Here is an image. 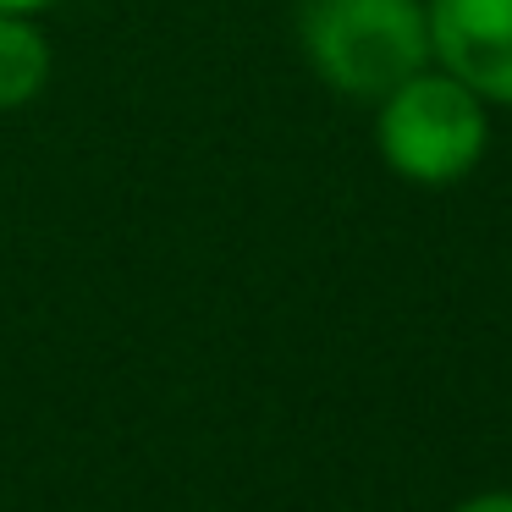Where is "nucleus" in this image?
I'll return each instance as SVG.
<instances>
[{"label": "nucleus", "mask_w": 512, "mask_h": 512, "mask_svg": "<svg viewBox=\"0 0 512 512\" xmlns=\"http://www.w3.org/2000/svg\"><path fill=\"white\" fill-rule=\"evenodd\" d=\"M303 50L336 89L386 100L430 61V17L413 0H309Z\"/></svg>", "instance_id": "f257e3e1"}, {"label": "nucleus", "mask_w": 512, "mask_h": 512, "mask_svg": "<svg viewBox=\"0 0 512 512\" xmlns=\"http://www.w3.org/2000/svg\"><path fill=\"white\" fill-rule=\"evenodd\" d=\"M380 155L413 182H457L485 155V105L474 89L441 78H408L386 94L380 111Z\"/></svg>", "instance_id": "f03ea898"}, {"label": "nucleus", "mask_w": 512, "mask_h": 512, "mask_svg": "<svg viewBox=\"0 0 512 512\" xmlns=\"http://www.w3.org/2000/svg\"><path fill=\"white\" fill-rule=\"evenodd\" d=\"M430 56L479 100L512 105V0H435Z\"/></svg>", "instance_id": "7ed1b4c3"}, {"label": "nucleus", "mask_w": 512, "mask_h": 512, "mask_svg": "<svg viewBox=\"0 0 512 512\" xmlns=\"http://www.w3.org/2000/svg\"><path fill=\"white\" fill-rule=\"evenodd\" d=\"M50 78V50L23 17H0V111L28 105Z\"/></svg>", "instance_id": "20e7f679"}, {"label": "nucleus", "mask_w": 512, "mask_h": 512, "mask_svg": "<svg viewBox=\"0 0 512 512\" xmlns=\"http://www.w3.org/2000/svg\"><path fill=\"white\" fill-rule=\"evenodd\" d=\"M457 512H512V496L507 490H496V496H474V501H463Z\"/></svg>", "instance_id": "39448f33"}, {"label": "nucleus", "mask_w": 512, "mask_h": 512, "mask_svg": "<svg viewBox=\"0 0 512 512\" xmlns=\"http://www.w3.org/2000/svg\"><path fill=\"white\" fill-rule=\"evenodd\" d=\"M50 0H0V17H23V12H39Z\"/></svg>", "instance_id": "423d86ee"}]
</instances>
